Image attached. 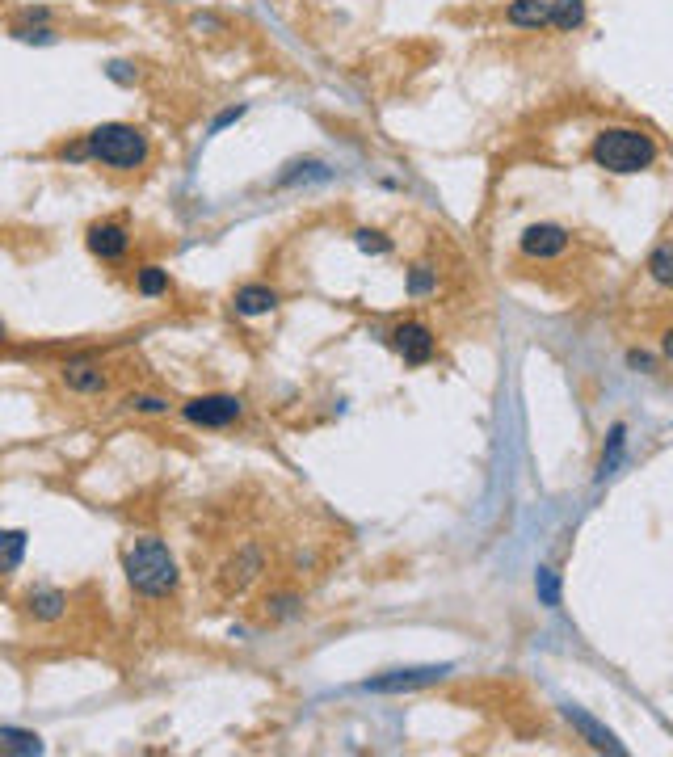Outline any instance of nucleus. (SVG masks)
Returning <instances> with one entry per match:
<instances>
[{"instance_id":"423d86ee","label":"nucleus","mask_w":673,"mask_h":757,"mask_svg":"<svg viewBox=\"0 0 673 757\" xmlns=\"http://www.w3.org/2000/svg\"><path fill=\"white\" fill-rule=\"evenodd\" d=\"M392 345L409 366H421V362L434 358V333L425 329V324H400V329L392 333Z\"/></svg>"},{"instance_id":"6e6552de","label":"nucleus","mask_w":673,"mask_h":757,"mask_svg":"<svg viewBox=\"0 0 673 757\" xmlns=\"http://www.w3.org/2000/svg\"><path fill=\"white\" fill-rule=\"evenodd\" d=\"M274 308H278V291H274V286L249 282V286H240V291H236V312L240 316H265V312H274Z\"/></svg>"},{"instance_id":"20e7f679","label":"nucleus","mask_w":673,"mask_h":757,"mask_svg":"<svg viewBox=\"0 0 673 757\" xmlns=\"http://www.w3.org/2000/svg\"><path fill=\"white\" fill-rule=\"evenodd\" d=\"M240 417V400L236 396H198L186 404V421L202 425V429H223Z\"/></svg>"},{"instance_id":"6ab92c4d","label":"nucleus","mask_w":673,"mask_h":757,"mask_svg":"<svg viewBox=\"0 0 673 757\" xmlns=\"http://www.w3.org/2000/svg\"><path fill=\"white\" fill-rule=\"evenodd\" d=\"M354 240H358L362 253H392V240L383 232H354Z\"/></svg>"},{"instance_id":"f257e3e1","label":"nucleus","mask_w":673,"mask_h":757,"mask_svg":"<svg viewBox=\"0 0 673 757\" xmlns=\"http://www.w3.org/2000/svg\"><path fill=\"white\" fill-rule=\"evenodd\" d=\"M122 568H127V581L135 593H144V598H169V593L177 589V560L173 551L144 535L135 539L127 551H122Z\"/></svg>"},{"instance_id":"2eb2a0df","label":"nucleus","mask_w":673,"mask_h":757,"mask_svg":"<svg viewBox=\"0 0 673 757\" xmlns=\"http://www.w3.org/2000/svg\"><path fill=\"white\" fill-rule=\"evenodd\" d=\"M648 278L661 286H673V240H665L661 249L648 257Z\"/></svg>"},{"instance_id":"0eeeda50","label":"nucleus","mask_w":673,"mask_h":757,"mask_svg":"<svg viewBox=\"0 0 673 757\" xmlns=\"http://www.w3.org/2000/svg\"><path fill=\"white\" fill-rule=\"evenodd\" d=\"M131 249V236L122 223H93L89 228V253L101 261H118L122 253Z\"/></svg>"},{"instance_id":"39448f33","label":"nucleus","mask_w":673,"mask_h":757,"mask_svg":"<svg viewBox=\"0 0 673 757\" xmlns=\"http://www.w3.org/2000/svg\"><path fill=\"white\" fill-rule=\"evenodd\" d=\"M522 253L535 257V261H552L568 249V232L560 228V223H530V228L522 232Z\"/></svg>"},{"instance_id":"1a4fd4ad","label":"nucleus","mask_w":673,"mask_h":757,"mask_svg":"<svg viewBox=\"0 0 673 757\" xmlns=\"http://www.w3.org/2000/svg\"><path fill=\"white\" fill-rule=\"evenodd\" d=\"M505 17L514 26H530V30H539L552 22V0H514V5L505 9Z\"/></svg>"},{"instance_id":"a211bd4d","label":"nucleus","mask_w":673,"mask_h":757,"mask_svg":"<svg viewBox=\"0 0 673 757\" xmlns=\"http://www.w3.org/2000/svg\"><path fill=\"white\" fill-rule=\"evenodd\" d=\"M535 589H539V598H543L547 606H560V577H556L552 568H539Z\"/></svg>"},{"instance_id":"4468645a","label":"nucleus","mask_w":673,"mask_h":757,"mask_svg":"<svg viewBox=\"0 0 673 757\" xmlns=\"http://www.w3.org/2000/svg\"><path fill=\"white\" fill-rule=\"evenodd\" d=\"M26 551V530H0V568H17Z\"/></svg>"},{"instance_id":"f3484780","label":"nucleus","mask_w":673,"mask_h":757,"mask_svg":"<svg viewBox=\"0 0 673 757\" xmlns=\"http://www.w3.org/2000/svg\"><path fill=\"white\" fill-rule=\"evenodd\" d=\"M568 720H573V724H577V728H581V732H585V736H589V741H594L598 749H610V753H623V749L615 745V736H610V732H602V728H598L594 720H589V715H577V711H568Z\"/></svg>"},{"instance_id":"5701e85b","label":"nucleus","mask_w":673,"mask_h":757,"mask_svg":"<svg viewBox=\"0 0 673 757\" xmlns=\"http://www.w3.org/2000/svg\"><path fill=\"white\" fill-rule=\"evenodd\" d=\"M13 38H22V43H51L55 34L47 26H38V30L34 26H13Z\"/></svg>"},{"instance_id":"f8f14e48","label":"nucleus","mask_w":673,"mask_h":757,"mask_svg":"<svg viewBox=\"0 0 673 757\" xmlns=\"http://www.w3.org/2000/svg\"><path fill=\"white\" fill-rule=\"evenodd\" d=\"M64 383L76 387V392H106V375H101L97 366H68Z\"/></svg>"},{"instance_id":"f03ea898","label":"nucleus","mask_w":673,"mask_h":757,"mask_svg":"<svg viewBox=\"0 0 673 757\" xmlns=\"http://www.w3.org/2000/svg\"><path fill=\"white\" fill-rule=\"evenodd\" d=\"M657 156H661L657 139L648 131H636V127H606L594 139V165L606 169V173H619V177L652 169Z\"/></svg>"},{"instance_id":"a878e982","label":"nucleus","mask_w":673,"mask_h":757,"mask_svg":"<svg viewBox=\"0 0 673 757\" xmlns=\"http://www.w3.org/2000/svg\"><path fill=\"white\" fill-rule=\"evenodd\" d=\"M110 76H114V80H131V72H127V64H110Z\"/></svg>"},{"instance_id":"aec40b11","label":"nucleus","mask_w":673,"mask_h":757,"mask_svg":"<svg viewBox=\"0 0 673 757\" xmlns=\"http://www.w3.org/2000/svg\"><path fill=\"white\" fill-rule=\"evenodd\" d=\"M434 286H438V278H434L430 265H417V270L409 274V291L413 295H425V291H434Z\"/></svg>"},{"instance_id":"ddd939ff","label":"nucleus","mask_w":673,"mask_h":757,"mask_svg":"<svg viewBox=\"0 0 673 757\" xmlns=\"http://www.w3.org/2000/svg\"><path fill=\"white\" fill-rule=\"evenodd\" d=\"M585 22V0H552V26L556 30H577Z\"/></svg>"},{"instance_id":"bb28decb","label":"nucleus","mask_w":673,"mask_h":757,"mask_svg":"<svg viewBox=\"0 0 673 757\" xmlns=\"http://www.w3.org/2000/svg\"><path fill=\"white\" fill-rule=\"evenodd\" d=\"M0 337H5V329H0Z\"/></svg>"},{"instance_id":"9d476101","label":"nucleus","mask_w":673,"mask_h":757,"mask_svg":"<svg viewBox=\"0 0 673 757\" xmlns=\"http://www.w3.org/2000/svg\"><path fill=\"white\" fill-rule=\"evenodd\" d=\"M446 669H409V673H392V678H375L366 682V690H413V686H430L438 682Z\"/></svg>"},{"instance_id":"412c9836","label":"nucleus","mask_w":673,"mask_h":757,"mask_svg":"<svg viewBox=\"0 0 673 757\" xmlns=\"http://www.w3.org/2000/svg\"><path fill=\"white\" fill-rule=\"evenodd\" d=\"M619 450H623V425H615V429H610V450L602 455V476H606L610 467L619 463Z\"/></svg>"},{"instance_id":"393cba45","label":"nucleus","mask_w":673,"mask_h":757,"mask_svg":"<svg viewBox=\"0 0 673 757\" xmlns=\"http://www.w3.org/2000/svg\"><path fill=\"white\" fill-rule=\"evenodd\" d=\"M661 354L673 362V329H665V337H661Z\"/></svg>"},{"instance_id":"9b49d317","label":"nucleus","mask_w":673,"mask_h":757,"mask_svg":"<svg viewBox=\"0 0 673 757\" xmlns=\"http://www.w3.org/2000/svg\"><path fill=\"white\" fill-rule=\"evenodd\" d=\"M64 606H68V598L59 589H34L30 593V615L43 619V623H55L59 615H64Z\"/></svg>"},{"instance_id":"b1692460","label":"nucleus","mask_w":673,"mask_h":757,"mask_svg":"<svg viewBox=\"0 0 673 757\" xmlns=\"http://www.w3.org/2000/svg\"><path fill=\"white\" fill-rule=\"evenodd\" d=\"M627 366H636V371H652V358L640 354V350H631V354H627Z\"/></svg>"},{"instance_id":"dca6fc26","label":"nucleus","mask_w":673,"mask_h":757,"mask_svg":"<svg viewBox=\"0 0 673 757\" xmlns=\"http://www.w3.org/2000/svg\"><path fill=\"white\" fill-rule=\"evenodd\" d=\"M135 286H139V295H165L169 291V274L160 270V265H144V270L135 274Z\"/></svg>"},{"instance_id":"4be33fe9","label":"nucleus","mask_w":673,"mask_h":757,"mask_svg":"<svg viewBox=\"0 0 673 757\" xmlns=\"http://www.w3.org/2000/svg\"><path fill=\"white\" fill-rule=\"evenodd\" d=\"M127 404L139 408V413H169V400H160V396H131Z\"/></svg>"},{"instance_id":"7ed1b4c3","label":"nucleus","mask_w":673,"mask_h":757,"mask_svg":"<svg viewBox=\"0 0 673 757\" xmlns=\"http://www.w3.org/2000/svg\"><path fill=\"white\" fill-rule=\"evenodd\" d=\"M89 156L106 169H139L148 160V135L131 122H101L85 135Z\"/></svg>"}]
</instances>
